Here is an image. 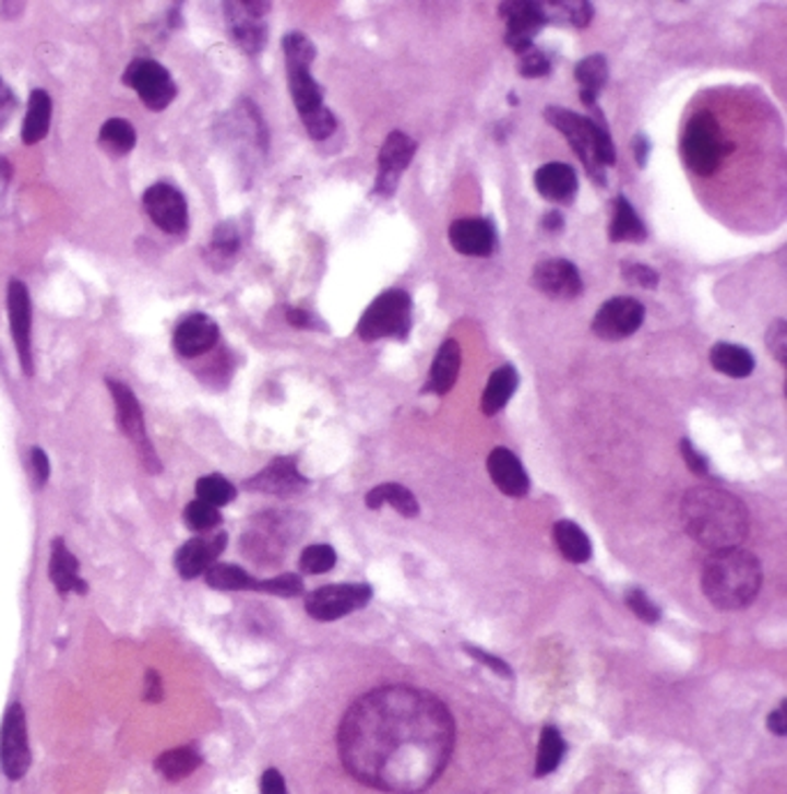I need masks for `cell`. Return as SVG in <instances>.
Masks as SVG:
<instances>
[{"label":"cell","mask_w":787,"mask_h":794,"mask_svg":"<svg viewBox=\"0 0 787 794\" xmlns=\"http://www.w3.org/2000/svg\"><path fill=\"white\" fill-rule=\"evenodd\" d=\"M608 79H610V68L608 58L603 54H592L580 60L575 66V81L580 84V99L584 107L589 109L596 107V97L605 86H608Z\"/></svg>","instance_id":"27"},{"label":"cell","mask_w":787,"mask_h":794,"mask_svg":"<svg viewBox=\"0 0 787 794\" xmlns=\"http://www.w3.org/2000/svg\"><path fill=\"white\" fill-rule=\"evenodd\" d=\"M366 503H368V508H372V511H377V508H381V506H393L395 511L405 518H416L420 513V506H418L416 497L407 490L405 485H397V483L377 485L374 490L368 493Z\"/></svg>","instance_id":"31"},{"label":"cell","mask_w":787,"mask_h":794,"mask_svg":"<svg viewBox=\"0 0 787 794\" xmlns=\"http://www.w3.org/2000/svg\"><path fill=\"white\" fill-rule=\"evenodd\" d=\"M563 224H567V222H563V215L559 211H548L542 215V229L545 232L557 234V232L563 229Z\"/></svg>","instance_id":"59"},{"label":"cell","mask_w":787,"mask_h":794,"mask_svg":"<svg viewBox=\"0 0 787 794\" xmlns=\"http://www.w3.org/2000/svg\"><path fill=\"white\" fill-rule=\"evenodd\" d=\"M201 767V756L192 746H180L165 750L163 756L155 760V769L171 783L183 781Z\"/></svg>","instance_id":"35"},{"label":"cell","mask_w":787,"mask_h":794,"mask_svg":"<svg viewBox=\"0 0 787 794\" xmlns=\"http://www.w3.org/2000/svg\"><path fill=\"white\" fill-rule=\"evenodd\" d=\"M148 217L167 234H183L188 229V201L169 182H157L144 194Z\"/></svg>","instance_id":"15"},{"label":"cell","mask_w":787,"mask_h":794,"mask_svg":"<svg viewBox=\"0 0 787 794\" xmlns=\"http://www.w3.org/2000/svg\"><path fill=\"white\" fill-rule=\"evenodd\" d=\"M517 381H520V377L513 365H501L499 370H494L492 377L488 379L486 393H482V414L486 416L499 414L513 398V393L517 389Z\"/></svg>","instance_id":"29"},{"label":"cell","mask_w":787,"mask_h":794,"mask_svg":"<svg viewBox=\"0 0 787 794\" xmlns=\"http://www.w3.org/2000/svg\"><path fill=\"white\" fill-rule=\"evenodd\" d=\"M217 340H219L217 323L208 315L201 312L188 315L174 331V347L186 358H196L201 354L211 352Z\"/></svg>","instance_id":"19"},{"label":"cell","mask_w":787,"mask_h":794,"mask_svg":"<svg viewBox=\"0 0 787 794\" xmlns=\"http://www.w3.org/2000/svg\"><path fill=\"white\" fill-rule=\"evenodd\" d=\"M99 144L114 155H128L136 144V132L126 118H111L99 130Z\"/></svg>","instance_id":"38"},{"label":"cell","mask_w":787,"mask_h":794,"mask_svg":"<svg viewBox=\"0 0 787 794\" xmlns=\"http://www.w3.org/2000/svg\"><path fill=\"white\" fill-rule=\"evenodd\" d=\"M335 561H337V555L331 545H310L302 549V555H300L302 573H310V576L329 573L335 566Z\"/></svg>","instance_id":"40"},{"label":"cell","mask_w":787,"mask_h":794,"mask_svg":"<svg viewBox=\"0 0 787 794\" xmlns=\"http://www.w3.org/2000/svg\"><path fill=\"white\" fill-rule=\"evenodd\" d=\"M534 287L550 298H577L582 294V275L567 259H540L532 273Z\"/></svg>","instance_id":"17"},{"label":"cell","mask_w":787,"mask_h":794,"mask_svg":"<svg viewBox=\"0 0 787 794\" xmlns=\"http://www.w3.org/2000/svg\"><path fill=\"white\" fill-rule=\"evenodd\" d=\"M488 472L503 495L524 497L529 493V476L509 448H494L488 458Z\"/></svg>","instance_id":"22"},{"label":"cell","mask_w":787,"mask_h":794,"mask_svg":"<svg viewBox=\"0 0 787 794\" xmlns=\"http://www.w3.org/2000/svg\"><path fill=\"white\" fill-rule=\"evenodd\" d=\"M10 178H12V167H10V162H8L3 155H0V197L5 194V190H8V186H10Z\"/></svg>","instance_id":"60"},{"label":"cell","mask_w":787,"mask_h":794,"mask_svg":"<svg viewBox=\"0 0 787 794\" xmlns=\"http://www.w3.org/2000/svg\"><path fill=\"white\" fill-rule=\"evenodd\" d=\"M186 522L194 529V532H211V529H215L222 522V515L215 506L194 499L186 508Z\"/></svg>","instance_id":"42"},{"label":"cell","mask_w":787,"mask_h":794,"mask_svg":"<svg viewBox=\"0 0 787 794\" xmlns=\"http://www.w3.org/2000/svg\"><path fill=\"white\" fill-rule=\"evenodd\" d=\"M649 151H652V144H649V139H647V137H644V134H637V137L633 139V153H635V162H637V165H640V167H644V165H647V159H649Z\"/></svg>","instance_id":"57"},{"label":"cell","mask_w":787,"mask_h":794,"mask_svg":"<svg viewBox=\"0 0 787 794\" xmlns=\"http://www.w3.org/2000/svg\"><path fill=\"white\" fill-rule=\"evenodd\" d=\"M710 360L714 365V370H718L725 377L732 379H743L751 377L755 370V358L749 349L739 347V344H730V342H718L710 352Z\"/></svg>","instance_id":"28"},{"label":"cell","mask_w":787,"mask_h":794,"mask_svg":"<svg viewBox=\"0 0 787 794\" xmlns=\"http://www.w3.org/2000/svg\"><path fill=\"white\" fill-rule=\"evenodd\" d=\"M499 16L506 22V45L515 54L534 47V37L550 22L545 3H534V0H506L499 5Z\"/></svg>","instance_id":"11"},{"label":"cell","mask_w":787,"mask_h":794,"mask_svg":"<svg viewBox=\"0 0 787 794\" xmlns=\"http://www.w3.org/2000/svg\"><path fill=\"white\" fill-rule=\"evenodd\" d=\"M287 321L291 323V325H296V329H312V325H314V319H312V315L310 312H306V310H287Z\"/></svg>","instance_id":"58"},{"label":"cell","mask_w":787,"mask_h":794,"mask_svg":"<svg viewBox=\"0 0 787 794\" xmlns=\"http://www.w3.org/2000/svg\"><path fill=\"white\" fill-rule=\"evenodd\" d=\"M681 455H683L685 464H689V470L693 474H697V476L710 474V462H706V458L697 451V448L689 439H681Z\"/></svg>","instance_id":"50"},{"label":"cell","mask_w":787,"mask_h":794,"mask_svg":"<svg viewBox=\"0 0 787 794\" xmlns=\"http://www.w3.org/2000/svg\"><path fill=\"white\" fill-rule=\"evenodd\" d=\"M464 649H467V654L472 656V659H476L478 663H482V665H488L490 669H494L497 672V675H501V677H511L513 675V669L506 665V663H503L501 659H497V656H492V654H488V651H482V649H478V647H472V644H464Z\"/></svg>","instance_id":"51"},{"label":"cell","mask_w":787,"mask_h":794,"mask_svg":"<svg viewBox=\"0 0 787 794\" xmlns=\"http://www.w3.org/2000/svg\"><path fill=\"white\" fill-rule=\"evenodd\" d=\"M625 603H629V607L633 609V613L647 624H656L660 619V609L649 601V596L640 592V589H631L629 594H625Z\"/></svg>","instance_id":"48"},{"label":"cell","mask_w":787,"mask_h":794,"mask_svg":"<svg viewBox=\"0 0 787 794\" xmlns=\"http://www.w3.org/2000/svg\"><path fill=\"white\" fill-rule=\"evenodd\" d=\"M165 696L163 690V679H159V675L155 669H148L146 672V690H144V700L146 702H159Z\"/></svg>","instance_id":"55"},{"label":"cell","mask_w":787,"mask_h":794,"mask_svg":"<svg viewBox=\"0 0 787 794\" xmlns=\"http://www.w3.org/2000/svg\"><path fill=\"white\" fill-rule=\"evenodd\" d=\"M8 312H10V329H12V340H14L19 363H22L24 372L31 377L33 375V352H31L33 315H31L28 287L24 282H19V280L10 282V287H8Z\"/></svg>","instance_id":"16"},{"label":"cell","mask_w":787,"mask_h":794,"mask_svg":"<svg viewBox=\"0 0 787 794\" xmlns=\"http://www.w3.org/2000/svg\"><path fill=\"white\" fill-rule=\"evenodd\" d=\"M449 240L464 257H490L497 248V232L490 220L462 217L449 227Z\"/></svg>","instance_id":"18"},{"label":"cell","mask_w":787,"mask_h":794,"mask_svg":"<svg viewBox=\"0 0 787 794\" xmlns=\"http://www.w3.org/2000/svg\"><path fill=\"white\" fill-rule=\"evenodd\" d=\"M126 84L136 91L141 102L153 111L167 109L176 97V84L171 74L155 60H134L126 70Z\"/></svg>","instance_id":"12"},{"label":"cell","mask_w":787,"mask_h":794,"mask_svg":"<svg viewBox=\"0 0 787 794\" xmlns=\"http://www.w3.org/2000/svg\"><path fill=\"white\" fill-rule=\"evenodd\" d=\"M312 66H302V63H287V76H289V91L294 97V105L302 116H308L324 105V88H321L312 72Z\"/></svg>","instance_id":"25"},{"label":"cell","mask_w":787,"mask_h":794,"mask_svg":"<svg viewBox=\"0 0 787 794\" xmlns=\"http://www.w3.org/2000/svg\"><path fill=\"white\" fill-rule=\"evenodd\" d=\"M271 10L269 3H259V0H248V3H227L225 16L227 28L234 37V43L250 56L264 51L269 39V26L264 22L266 12Z\"/></svg>","instance_id":"9"},{"label":"cell","mask_w":787,"mask_h":794,"mask_svg":"<svg viewBox=\"0 0 787 794\" xmlns=\"http://www.w3.org/2000/svg\"><path fill=\"white\" fill-rule=\"evenodd\" d=\"M548 12H557L559 16H567V22L573 24L575 28H587L594 19V5L587 3H550L545 5Z\"/></svg>","instance_id":"45"},{"label":"cell","mask_w":787,"mask_h":794,"mask_svg":"<svg viewBox=\"0 0 787 794\" xmlns=\"http://www.w3.org/2000/svg\"><path fill=\"white\" fill-rule=\"evenodd\" d=\"M282 49H285V60L287 63H302V66H312L317 49L312 45V39L302 33H287L285 39H282Z\"/></svg>","instance_id":"41"},{"label":"cell","mask_w":787,"mask_h":794,"mask_svg":"<svg viewBox=\"0 0 787 794\" xmlns=\"http://www.w3.org/2000/svg\"><path fill=\"white\" fill-rule=\"evenodd\" d=\"M227 545V534H213V536H199L180 545L176 553V571L180 578L192 580L204 576L208 568L215 564L222 549Z\"/></svg>","instance_id":"21"},{"label":"cell","mask_w":787,"mask_h":794,"mask_svg":"<svg viewBox=\"0 0 787 794\" xmlns=\"http://www.w3.org/2000/svg\"><path fill=\"white\" fill-rule=\"evenodd\" d=\"M621 275L625 282L640 289H654V287H658V280H660L658 273L649 266H644V263H623Z\"/></svg>","instance_id":"47"},{"label":"cell","mask_w":787,"mask_h":794,"mask_svg":"<svg viewBox=\"0 0 787 794\" xmlns=\"http://www.w3.org/2000/svg\"><path fill=\"white\" fill-rule=\"evenodd\" d=\"M372 599L368 584H331L312 592L306 601L308 615L317 621H335L358 607H366Z\"/></svg>","instance_id":"10"},{"label":"cell","mask_w":787,"mask_h":794,"mask_svg":"<svg viewBox=\"0 0 787 794\" xmlns=\"http://www.w3.org/2000/svg\"><path fill=\"white\" fill-rule=\"evenodd\" d=\"M31 760L26 711L14 702L8 707L3 725H0V769L10 781H22L31 769Z\"/></svg>","instance_id":"7"},{"label":"cell","mask_w":787,"mask_h":794,"mask_svg":"<svg viewBox=\"0 0 787 794\" xmlns=\"http://www.w3.org/2000/svg\"><path fill=\"white\" fill-rule=\"evenodd\" d=\"M455 746L449 707L428 690L383 686L358 698L339 723V760L374 790L416 794L446 769Z\"/></svg>","instance_id":"1"},{"label":"cell","mask_w":787,"mask_h":794,"mask_svg":"<svg viewBox=\"0 0 787 794\" xmlns=\"http://www.w3.org/2000/svg\"><path fill=\"white\" fill-rule=\"evenodd\" d=\"M766 725H770V730L774 732V735L778 737H785L787 735V721H785V702H780V707L776 711H772L770 719H766Z\"/></svg>","instance_id":"56"},{"label":"cell","mask_w":787,"mask_h":794,"mask_svg":"<svg viewBox=\"0 0 787 794\" xmlns=\"http://www.w3.org/2000/svg\"><path fill=\"white\" fill-rule=\"evenodd\" d=\"M412 296L402 289L379 294L358 321V337L366 342L377 340H407L412 333Z\"/></svg>","instance_id":"5"},{"label":"cell","mask_w":787,"mask_h":794,"mask_svg":"<svg viewBox=\"0 0 787 794\" xmlns=\"http://www.w3.org/2000/svg\"><path fill=\"white\" fill-rule=\"evenodd\" d=\"M51 126V97L47 91H33L28 99V111L24 120V141L28 146L43 141Z\"/></svg>","instance_id":"34"},{"label":"cell","mask_w":787,"mask_h":794,"mask_svg":"<svg viewBox=\"0 0 787 794\" xmlns=\"http://www.w3.org/2000/svg\"><path fill=\"white\" fill-rule=\"evenodd\" d=\"M416 141L405 132H391L383 141V146L377 157V180H374V194L391 197L397 190V182L409 167V162L416 155Z\"/></svg>","instance_id":"13"},{"label":"cell","mask_w":787,"mask_h":794,"mask_svg":"<svg viewBox=\"0 0 787 794\" xmlns=\"http://www.w3.org/2000/svg\"><path fill=\"white\" fill-rule=\"evenodd\" d=\"M16 109V97L12 88L0 79V126H5Z\"/></svg>","instance_id":"54"},{"label":"cell","mask_w":787,"mask_h":794,"mask_svg":"<svg viewBox=\"0 0 787 794\" xmlns=\"http://www.w3.org/2000/svg\"><path fill=\"white\" fill-rule=\"evenodd\" d=\"M308 485V478L300 476L298 466L291 458H277L273 460L266 470H261L257 476H252L246 487L252 493H264V495H277L287 497L300 493L302 487Z\"/></svg>","instance_id":"20"},{"label":"cell","mask_w":787,"mask_h":794,"mask_svg":"<svg viewBox=\"0 0 787 794\" xmlns=\"http://www.w3.org/2000/svg\"><path fill=\"white\" fill-rule=\"evenodd\" d=\"M196 499L206 501L215 508L219 506H227L236 499V487L222 476H204L196 481Z\"/></svg>","instance_id":"39"},{"label":"cell","mask_w":787,"mask_h":794,"mask_svg":"<svg viewBox=\"0 0 787 794\" xmlns=\"http://www.w3.org/2000/svg\"><path fill=\"white\" fill-rule=\"evenodd\" d=\"M300 120H302V126H306L308 134L317 141L329 139L337 130V120L329 107H321L308 116H302Z\"/></svg>","instance_id":"44"},{"label":"cell","mask_w":787,"mask_h":794,"mask_svg":"<svg viewBox=\"0 0 787 794\" xmlns=\"http://www.w3.org/2000/svg\"><path fill=\"white\" fill-rule=\"evenodd\" d=\"M681 520L689 536L702 547L720 549L739 547L749 536V511L735 495L718 487H693L681 501Z\"/></svg>","instance_id":"2"},{"label":"cell","mask_w":787,"mask_h":794,"mask_svg":"<svg viewBox=\"0 0 787 794\" xmlns=\"http://www.w3.org/2000/svg\"><path fill=\"white\" fill-rule=\"evenodd\" d=\"M109 391L116 404V416H118V425L120 430L126 432V437L134 443V448L139 451V458L144 460L148 472H159V460L153 451V443L148 439L146 432V420H144V412H141V404L136 400V395L128 389L126 383L109 379Z\"/></svg>","instance_id":"8"},{"label":"cell","mask_w":787,"mask_h":794,"mask_svg":"<svg viewBox=\"0 0 787 794\" xmlns=\"http://www.w3.org/2000/svg\"><path fill=\"white\" fill-rule=\"evenodd\" d=\"M594 116H580L571 109L548 107L545 109V120L552 123L563 137L569 139L571 149L580 157V162L587 169V174L605 188V171L603 167H612L617 162V151L610 139L608 128H605V118L600 116L598 107L592 109Z\"/></svg>","instance_id":"4"},{"label":"cell","mask_w":787,"mask_h":794,"mask_svg":"<svg viewBox=\"0 0 787 794\" xmlns=\"http://www.w3.org/2000/svg\"><path fill=\"white\" fill-rule=\"evenodd\" d=\"M517 70L522 76H527V79H540L552 72V63L542 49L529 47L527 51L517 54Z\"/></svg>","instance_id":"43"},{"label":"cell","mask_w":787,"mask_h":794,"mask_svg":"<svg viewBox=\"0 0 787 794\" xmlns=\"http://www.w3.org/2000/svg\"><path fill=\"white\" fill-rule=\"evenodd\" d=\"M460 360H462V352L460 344L455 340H446L439 347L432 368H430V377L426 383V393H434V395H446L460 375Z\"/></svg>","instance_id":"26"},{"label":"cell","mask_w":787,"mask_h":794,"mask_svg":"<svg viewBox=\"0 0 787 794\" xmlns=\"http://www.w3.org/2000/svg\"><path fill=\"white\" fill-rule=\"evenodd\" d=\"M766 347L772 349V354L776 356V360L780 365L787 363V321L785 319H776L770 331H766Z\"/></svg>","instance_id":"49"},{"label":"cell","mask_w":787,"mask_h":794,"mask_svg":"<svg viewBox=\"0 0 787 794\" xmlns=\"http://www.w3.org/2000/svg\"><path fill=\"white\" fill-rule=\"evenodd\" d=\"M261 794H289L287 783L277 769H266L261 777Z\"/></svg>","instance_id":"53"},{"label":"cell","mask_w":787,"mask_h":794,"mask_svg":"<svg viewBox=\"0 0 787 794\" xmlns=\"http://www.w3.org/2000/svg\"><path fill=\"white\" fill-rule=\"evenodd\" d=\"M563 752H567V742L559 735V730L552 725H545L540 732V742H538V756H536V777L542 779L552 773L561 760Z\"/></svg>","instance_id":"37"},{"label":"cell","mask_w":787,"mask_h":794,"mask_svg":"<svg viewBox=\"0 0 787 794\" xmlns=\"http://www.w3.org/2000/svg\"><path fill=\"white\" fill-rule=\"evenodd\" d=\"M204 576L206 584L211 589H219V592H250V589L259 592V580L234 564H213Z\"/></svg>","instance_id":"36"},{"label":"cell","mask_w":787,"mask_h":794,"mask_svg":"<svg viewBox=\"0 0 787 794\" xmlns=\"http://www.w3.org/2000/svg\"><path fill=\"white\" fill-rule=\"evenodd\" d=\"M642 323H644V305L635 298L617 296L600 305L592 321V331L603 340L617 342L631 337Z\"/></svg>","instance_id":"14"},{"label":"cell","mask_w":787,"mask_h":794,"mask_svg":"<svg viewBox=\"0 0 787 794\" xmlns=\"http://www.w3.org/2000/svg\"><path fill=\"white\" fill-rule=\"evenodd\" d=\"M259 592H269L275 596H298L302 592V580L294 573L277 576L271 580H259Z\"/></svg>","instance_id":"46"},{"label":"cell","mask_w":787,"mask_h":794,"mask_svg":"<svg viewBox=\"0 0 787 794\" xmlns=\"http://www.w3.org/2000/svg\"><path fill=\"white\" fill-rule=\"evenodd\" d=\"M536 190L540 192V197H545L548 201H557V203H571L577 194V174L573 167L563 165V162H550V165H542L536 176Z\"/></svg>","instance_id":"23"},{"label":"cell","mask_w":787,"mask_h":794,"mask_svg":"<svg viewBox=\"0 0 787 794\" xmlns=\"http://www.w3.org/2000/svg\"><path fill=\"white\" fill-rule=\"evenodd\" d=\"M762 584L760 561L741 547L712 553L702 571V592L720 609H739L749 605Z\"/></svg>","instance_id":"3"},{"label":"cell","mask_w":787,"mask_h":794,"mask_svg":"<svg viewBox=\"0 0 787 794\" xmlns=\"http://www.w3.org/2000/svg\"><path fill=\"white\" fill-rule=\"evenodd\" d=\"M610 238L615 242H642L647 238V229L631 206V201L625 197H617L612 203V222H610Z\"/></svg>","instance_id":"30"},{"label":"cell","mask_w":787,"mask_h":794,"mask_svg":"<svg viewBox=\"0 0 787 794\" xmlns=\"http://www.w3.org/2000/svg\"><path fill=\"white\" fill-rule=\"evenodd\" d=\"M49 578L56 586L58 594L79 592L86 594V580L79 578V561L68 549L63 538H56L51 545V559H49Z\"/></svg>","instance_id":"24"},{"label":"cell","mask_w":787,"mask_h":794,"mask_svg":"<svg viewBox=\"0 0 787 794\" xmlns=\"http://www.w3.org/2000/svg\"><path fill=\"white\" fill-rule=\"evenodd\" d=\"M728 151L730 146L723 141L712 114L702 111L689 120L681 137V157L691 171L697 176H712Z\"/></svg>","instance_id":"6"},{"label":"cell","mask_w":787,"mask_h":794,"mask_svg":"<svg viewBox=\"0 0 787 794\" xmlns=\"http://www.w3.org/2000/svg\"><path fill=\"white\" fill-rule=\"evenodd\" d=\"M31 462H33L35 481H37L39 487H43L49 481V474H51L49 458H47V453L43 451V448H33V451H31Z\"/></svg>","instance_id":"52"},{"label":"cell","mask_w":787,"mask_h":794,"mask_svg":"<svg viewBox=\"0 0 787 794\" xmlns=\"http://www.w3.org/2000/svg\"><path fill=\"white\" fill-rule=\"evenodd\" d=\"M240 252V234L234 222H222L213 232L211 246H208V263L217 271L229 269Z\"/></svg>","instance_id":"32"},{"label":"cell","mask_w":787,"mask_h":794,"mask_svg":"<svg viewBox=\"0 0 787 794\" xmlns=\"http://www.w3.org/2000/svg\"><path fill=\"white\" fill-rule=\"evenodd\" d=\"M555 543L559 547V553L573 564H584L592 559L589 536L571 520H559L555 524Z\"/></svg>","instance_id":"33"}]
</instances>
